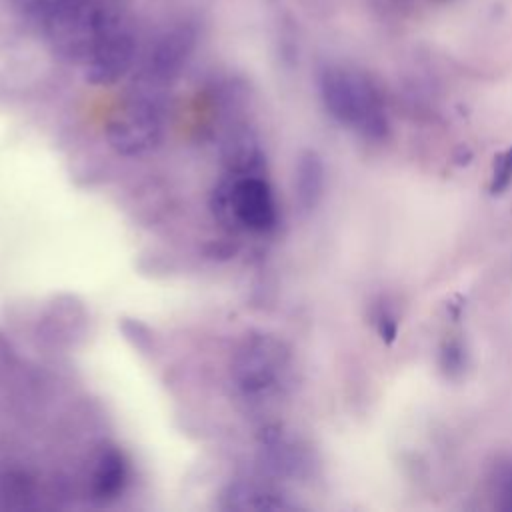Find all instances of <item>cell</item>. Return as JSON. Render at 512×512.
<instances>
[{"label": "cell", "instance_id": "cell-6", "mask_svg": "<svg viewBox=\"0 0 512 512\" xmlns=\"http://www.w3.org/2000/svg\"><path fill=\"white\" fill-rule=\"evenodd\" d=\"M200 40L196 20L182 18L162 28L150 42L136 84L164 92L186 68Z\"/></svg>", "mask_w": 512, "mask_h": 512}, {"label": "cell", "instance_id": "cell-1", "mask_svg": "<svg viewBox=\"0 0 512 512\" xmlns=\"http://www.w3.org/2000/svg\"><path fill=\"white\" fill-rule=\"evenodd\" d=\"M318 94L328 116L366 140L388 134V114L374 82L360 70L326 64L318 72Z\"/></svg>", "mask_w": 512, "mask_h": 512}, {"label": "cell", "instance_id": "cell-4", "mask_svg": "<svg viewBox=\"0 0 512 512\" xmlns=\"http://www.w3.org/2000/svg\"><path fill=\"white\" fill-rule=\"evenodd\" d=\"M164 130V92L136 84L110 114L106 138L118 154L140 156L162 142Z\"/></svg>", "mask_w": 512, "mask_h": 512}, {"label": "cell", "instance_id": "cell-2", "mask_svg": "<svg viewBox=\"0 0 512 512\" xmlns=\"http://www.w3.org/2000/svg\"><path fill=\"white\" fill-rule=\"evenodd\" d=\"M292 354L284 340L268 332H248L232 354L230 378L248 404L278 398L290 384Z\"/></svg>", "mask_w": 512, "mask_h": 512}, {"label": "cell", "instance_id": "cell-14", "mask_svg": "<svg viewBox=\"0 0 512 512\" xmlns=\"http://www.w3.org/2000/svg\"><path fill=\"white\" fill-rule=\"evenodd\" d=\"M510 184H512V146L508 150H504L494 160L492 178H490V192L492 194H502Z\"/></svg>", "mask_w": 512, "mask_h": 512}, {"label": "cell", "instance_id": "cell-11", "mask_svg": "<svg viewBox=\"0 0 512 512\" xmlns=\"http://www.w3.org/2000/svg\"><path fill=\"white\" fill-rule=\"evenodd\" d=\"M324 162L314 150L300 154L294 170V192L302 210H314L324 194Z\"/></svg>", "mask_w": 512, "mask_h": 512}, {"label": "cell", "instance_id": "cell-5", "mask_svg": "<svg viewBox=\"0 0 512 512\" xmlns=\"http://www.w3.org/2000/svg\"><path fill=\"white\" fill-rule=\"evenodd\" d=\"M108 12L110 6L98 0H66L38 26L56 58L84 64L104 30Z\"/></svg>", "mask_w": 512, "mask_h": 512}, {"label": "cell", "instance_id": "cell-3", "mask_svg": "<svg viewBox=\"0 0 512 512\" xmlns=\"http://www.w3.org/2000/svg\"><path fill=\"white\" fill-rule=\"evenodd\" d=\"M210 208L214 218L232 230L266 234L278 224L274 190L262 170H228L212 190Z\"/></svg>", "mask_w": 512, "mask_h": 512}, {"label": "cell", "instance_id": "cell-7", "mask_svg": "<svg viewBox=\"0 0 512 512\" xmlns=\"http://www.w3.org/2000/svg\"><path fill=\"white\" fill-rule=\"evenodd\" d=\"M138 42L130 22L110 8L104 30L90 56L82 64L86 82L94 86H112L120 82L136 64Z\"/></svg>", "mask_w": 512, "mask_h": 512}, {"label": "cell", "instance_id": "cell-15", "mask_svg": "<svg viewBox=\"0 0 512 512\" xmlns=\"http://www.w3.org/2000/svg\"><path fill=\"white\" fill-rule=\"evenodd\" d=\"M430 2H434V4H446V2H452V0H430Z\"/></svg>", "mask_w": 512, "mask_h": 512}, {"label": "cell", "instance_id": "cell-9", "mask_svg": "<svg viewBox=\"0 0 512 512\" xmlns=\"http://www.w3.org/2000/svg\"><path fill=\"white\" fill-rule=\"evenodd\" d=\"M128 460L118 446L104 444L90 466V494L98 502L116 500L128 484Z\"/></svg>", "mask_w": 512, "mask_h": 512}, {"label": "cell", "instance_id": "cell-10", "mask_svg": "<svg viewBox=\"0 0 512 512\" xmlns=\"http://www.w3.org/2000/svg\"><path fill=\"white\" fill-rule=\"evenodd\" d=\"M260 448L270 468L286 476H300L310 466L306 446L278 424L260 432Z\"/></svg>", "mask_w": 512, "mask_h": 512}, {"label": "cell", "instance_id": "cell-12", "mask_svg": "<svg viewBox=\"0 0 512 512\" xmlns=\"http://www.w3.org/2000/svg\"><path fill=\"white\" fill-rule=\"evenodd\" d=\"M488 490L498 510L512 512V456H498L488 472Z\"/></svg>", "mask_w": 512, "mask_h": 512}, {"label": "cell", "instance_id": "cell-8", "mask_svg": "<svg viewBox=\"0 0 512 512\" xmlns=\"http://www.w3.org/2000/svg\"><path fill=\"white\" fill-rule=\"evenodd\" d=\"M220 508L228 512H284L294 510L296 504L290 502L280 490L244 478L234 480L224 488Z\"/></svg>", "mask_w": 512, "mask_h": 512}, {"label": "cell", "instance_id": "cell-13", "mask_svg": "<svg viewBox=\"0 0 512 512\" xmlns=\"http://www.w3.org/2000/svg\"><path fill=\"white\" fill-rule=\"evenodd\" d=\"M66 0H10L12 8L26 20L40 24L48 14H52Z\"/></svg>", "mask_w": 512, "mask_h": 512}]
</instances>
